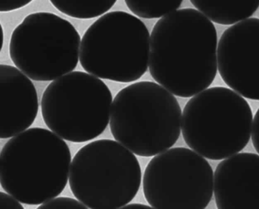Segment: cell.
<instances>
[{
    "instance_id": "cell-13",
    "label": "cell",
    "mask_w": 259,
    "mask_h": 209,
    "mask_svg": "<svg viewBox=\"0 0 259 209\" xmlns=\"http://www.w3.org/2000/svg\"><path fill=\"white\" fill-rule=\"evenodd\" d=\"M190 2L207 18L225 25L236 24L249 18L259 7L258 1L192 0Z\"/></svg>"
},
{
    "instance_id": "cell-18",
    "label": "cell",
    "mask_w": 259,
    "mask_h": 209,
    "mask_svg": "<svg viewBox=\"0 0 259 209\" xmlns=\"http://www.w3.org/2000/svg\"><path fill=\"white\" fill-rule=\"evenodd\" d=\"M30 0H20V1H0V12H10L21 9L30 3Z\"/></svg>"
},
{
    "instance_id": "cell-2",
    "label": "cell",
    "mask_w": 259,
    "mask_h": 209,
    "mask_svg": "<svg viewBox=\"0 0 259 209\" xmlns=\"http://www.w3.org/2000/svg\"><path fill=\"white\" fill-rule=\"evenodd\" d=\"M71 155L62 138L34 127L11 138L0 154V184L18 202L41 205L60 195L68 181Z\"/></svg>"
},
{
    "instance_id": "cell-14",
    "label": "cell",
    "mask_w": 259,
    "mask_h": 209,
    "mask_svg": "<svg viewBox=\"0 0 259 209\" xmlns=\"http://www.w3.org/2000/svg\"><path fill=\"white\" fill-rule=\"evenodd\" d=\"M115 0H52L51 3L63 14L72 18L88 19L106 13L115 4Z\"/></svg>"
},
{
    "instance_id": "cell-8",
    "label": "cell",
    "mask_w": 259,
    "mask_h": 209,
    "mask_svg": "<svg viewBox=\"0 0 259 209\" xmlns=\"http://www.w3.org/2000/svg\"><path fill=\"white\" fill-rule=\"evenodd\" d=\"M80 45V34L69 21L50 12H36L12 32L9 55L29 79L49 82L77 67Z\"/></svg>"
},
{
    "instance_id": "cell-7",
    "label": "cell",
    "mask_w": 259,
    "mask_h": 209,
    "mask_svg": "<svg viewBox=\"0 0 259 209\" xmlns=\"http://www.w3.org/2000/svg\"><path fill=\"white\" fill-rule=\"evenodd\" d=\"M112 103V92L103 81L76 71L48 85L41 100V112L52 132L67 141L82 143L104 132Z\"/></svg>"
},
{
    "instance_id": "cell-9",
    "label": "cell",
    "mask_w": 259,
    "mask_h": 209,
    "mask_svg": "<svg viewBox=\"0 0 259 209\" xmlns=\"http://www.w3.org/2000/svg\"><path fill=\"white\" fill-rule=\"evenodd\" d=\"M209 163L186 148H174L154 157L145 170V199L152 208L203 209L213 196Z\"/></svg>"
},
{
    "instance_id": "cell-12",
    "label": "cell",
    "mask_w": 259,
    "mask_h": 209,
    "mask_svg": "<svg viewBox=\"0 0 259 209\" xmlns=\"http://www.w3.org/2000/svg\"><path fill=\"white\" fill-rule=\"evenodd\" d=\"M39 110L33 82L16 67L0 64V138L28 129Z\"/></svg>"
},
{
    "instance_id": "cell-19",
    "label": "cell",
    "mask_w": 259,
    "mask_h": 209,
    "mask_svg": "<svg viewBox=\"0 0 259 209\" xmlns=\"http://www.w3.org/2000/svg\"><path fill=\"white\" fill-rule=\"evenodd\" d=\"M253 126H252V144L256 152L259 154V108L254 117Z\"/></svg>"
},
{
    "instance_id": "cell-17",
    "label": "cell",
    "mask_w": 259,
    "mask_h": 209,
    "mask_svg": "<svg viewBox=\"0 0 259 209\" xmlns=\"http://www.w3.org/2000/svg\"><path fill=\"white\" fill-rule=\"evenodd\" d=\"M0 208L23 209L24 207L13 196L0 192Z\"/></svg>"
},
{
    "instance_id": "cell-5",
    "label": "cell",
    "mask_w": 259,
    "mask_h": 209,
    "mask_svg": "<svg viewBox=\"0 0 259 209\" xmlns=\"http://www.w3.org/2000/svg\"><path fill=\"white\" fill-rule=\"evenodd\" d=\"M140 163L117 141L100 140L80 149L73 158L69 185L88 208H123L134 199L141 184Z\"/></svg>"
},
{
    "instance_id": "cell-11",
    "label": "cell",
    "mask_w": 259,
    "mask_h": 209,
    "mask_svg": "<svg viewBox=\"0 0 259 209\" xmlns=\"http://www.w3.org/2000/svg\"><path fill=\"white\" fill-rule=\"evenodd\" d=\"M219 209H259V155L240 153L222 161L214 175Z\"/></svg>"
},
{
    "instance_id": "cell-3",
    "label": "cell",
    "mask_w": 259,
    "mask_h": 209,
    "mask_svg": "<svg viewBox=\"0 0 259 209\" xmlns=\"http://www.w3.org/2000/svg\"><path fill=\"white\" fill-rule=\"evenodd\" d=\"M181 121L176 97L154 82L132 84L112 102V135L138 156L153 157L171 148L181 135Z\"/></svg>"
},
{
    "instance_id": "cell-16",
    "label": "cell",
    "mask_w": 259,
    "mask_h": 209,
    "mask_svg": "<svg viewBox=\"0 0 259 209\" xmlns=\"http://www.w3.org/2000/svg\"><path fill=\"white\" fill-rule=\"evenodd\" d=\"M80 201L68 197H59L51 199L48 202L41 204L38 209L42 208H87Z\"/></svg>"
},
{
    "instance_id": "cell-6",
    "label": "cell",
    "mask_w": 259,
    "mask_h": 209,
    "mask_svg": "<svg viewBox=\"0 0 259 209\" xmlns=\"http://www.w3.org/2000/svg\"><path fill=\"white\" fill-rule=\"evenodd\" d=\"M149 33L144 23L122 11L100 17L83 34L80 62L99 79L129 83L148 69Z\"/></svg>"
},
{
    "instance_id": "cell-15",
    "label": "cell",
    "mask_w": 259,
    "mask_h": 209,
    "mask_svg": "<svg viewBox=\"0 0 259 209\" xmlns=\"http://www.w3.org/2000/svg\"><path fill=\"white\" fill-rule=\"evenodd\" d=\"M181 0L169 1H146L126 0L127 7L137 16L143 18H161L177 11L182 4Z\"/></svg>"
},
{
    "instance_id": "cell-10",
    "label": "cell",
    "mask_w": 259,
    "mask_h": 209,
    "mask_svg": "<svg viewBox=\"0 0 259 209\" xmlns=\"http://www.w3.org/2000/svg\"><path fill=\"white\" fill-rule=\"evenodd\" d=\"M218 68L228 86L259 100V18H248L225 30L218 46Z\"/></svg>"
},
{
    "instance_id": "cell-1",
    "label": "cell",
    "mask_w": 259,
    "mask_h": 209,
    "mask_svg": "<svg viewBox=\"0 0 259 209\" xmlns=\"http://www.w3.org/2000/svg\"><path fill=\"white\" fill-rule=\"evenodd\" d=\"M149 46V73L172 94L193 97L214 82L217 30L196 9H179L158 20Z\"/></svg>"
},
{
    "instance_id": "cell-21",
    "label": "cell",
    "mask_w": 259,
    "mask_h": 209,
    "mask_svg": "<svg viewBox=\"0 0 259 209\" xmlns=\"http://www.w3.org/2000/svg\"><path fill=\"white\" fill-rule=\"evenodd\" d=\"M3 42H4V33H3V27L0 24V52H1L2 48H3Z\"/></svg>"
},
{
    "instance_id": "cell-20",
    "label": "cell",
    "mask_w": 259,
    "mask_h": 209,
    "mask_svg": "<svg viewBox=\"0 0 259 209\" xmlns=\"http://www.w3.org/2000/svg\"><path fill=\"white\" fill-rule=\"evenodd\" d=\"M123 208H151V207L142 205V204H131V205H126L125 206L123 207Z\"/></svg>"
},
{
    "instance_id": "cell-4",
    "label": "cell",
    "mask_w": 259,
    "mask_h": 209,
    "mask_svg": "<svg viewBox=\"0 0 259 209\" xmlns=\"http://www.w3.org/2000/svg\"><path fill=\"white\" fill-rule=\"evenodd\" d=\"M182 134L187 146L213 161L241 152L251 137L250 105L228 88L214 87L192 97L184 107Z\"/></svg>"
}]
</instances>
